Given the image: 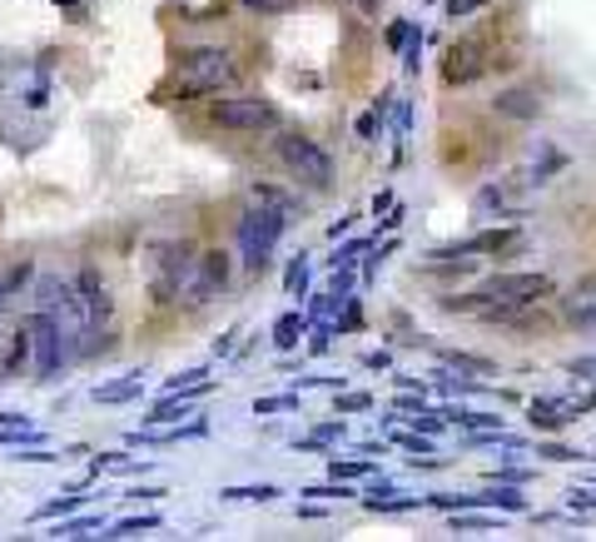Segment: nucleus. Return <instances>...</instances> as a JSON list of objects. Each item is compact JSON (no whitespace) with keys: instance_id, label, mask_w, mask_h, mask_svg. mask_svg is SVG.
<instances>
[{"instance_id":"1","label":"nucleus","mask_w":596,"mask_h":542,"mask_svg":"<svg viewBox=\"0 0 596 542\" xmlns=\"http://www.w3.org/2000/svg\"><path fill=\"white\" fill-rule=\"evenodd\" d=\"M557 294V279L551 274H492L482 279L472 294H457V299H443V308H457V314H478L482 324H517L527 308H537L542 299Z\"/></svg>"},{"instance_id":"2","label":"nucleus","mask_w":596,"mask_h":542,"mask_svg":"<svg viewBox=\"0 0 596 542\" xmlns=\"http://www.w3.org/2000/svg\"><path fill=\"white\" fill-rule=\"evenodd\" d=\"M289 210H293L289 194H279L274 185H254V204L239 214V225H234V249L249 274L269 269L274 249H279L283 229H289Z\"/></svg>"},{"instance_id":"3","label":"nucleus","mask_w":596,"mask_h":542,"mask_svg":"<svg viewBox=\"0 0 596 542\" xmlns=\"http://www.w3.org/2000/svg\"><path fill=\"white\" fill-rule=\"evenodd\" d=\"M244 71H239L234 50L224 46H194L179 55V71H175V94L169 100H204V94H229L239 90Z\"/></svg>"},{"instance_id":"4","label":"nucleus","mask_w":596,"mask_h":542,"mask_svg":"<svg viewBox=\"0 0 596 542\" xmlns=\"http://www.w3.org/2000/svg\"><path fill=\"white\" fill-rule=\"evenodd\" d=\"M199 249L189 239H160L144 254V279H150V299L154 304H185V289L194 279Z\"/></svg>"},{"instance_id":"5","label":"nucleus","mask_w":596,"mask_h":542,"mask_svg":"<svg viewBox=\"0 0 596 542\" xmlns=\"http://www.w3.org/2000/svg\"><path fill=\"white\" fill-rule=\"evenodd\" d=\"M36 308L50 314L65 333V349L71 358H85V343H90V329H85L80 299H75V279H60V274H40L36 279Z\"/></svg>"},{"instance_id":"6","label":"nucleus","mask_w":596,"mask_h":542,"mask_svg":"<svg viewBox=\"0 0 596 542\" xmlns=\"http://www.w3.org/2000/svg\"><path fill=\"white\" fill-rule=\"evenodd\" d=\"M214 130H229V135H269L283 130V110L264 94H224L210 105Z\"/></svg>"},{"instance_id":"7","label":"nucleus","mask_w":596,"mask_h":542,"mask_svg":"<svg viewBox=\"0 0 596 542\" xmlns=\"http://www.w3.org/2000/svg\"><path fill=\"white\" fill-rule=\"evenodd\" d=\"M279 160L293 179H304L308 189H328L333 185V154L314 140V135H299V130H283L279 135Z\"/></svg>"},{"instance_id":"8","label":"nucleus","mask_w":596,"mask_h":542,"mask_svg":"<svg viewBox=\"0 0 596 542\" xmlns=\"http://www.w3.org/2000/svg\"><path fill=\"white\" fill-rule=\"evenodd\" d=\"M75 299H80V314H85V329H90V343H85V358L100 349V333L110 329V318H115V304H110V289L105 279H100V269H90L85 264L80 274H75Z\"/></svg>"},{"instance_id":"9","label":"nucleus","mask_w":596,"mask_h":542,"mask_svg":"<svg viewBox=\"0 0 596 542\" xmlns=\"http://www.w3.org/2000/svg\"><path fill=\"white\" fill-rule=\"evenodd\" d=\"M30 324V368H36V378H55L60 368H71V349H65V333H60V324L50 314H30L25 318Z\"/></svg>"},{"instance_id":"10","label":"nucleus","mask_w":596,"mask_h":542,"mask_svg":"<svg viewBox=\"0 0 596 542\" xmlns=\"http://www.w3.org/2000/svg\"><path fill=\"white\" fill-rule=\"evenodd\" d=\"M487 50H492L487 36H462V40H453V46H447V55H443V85H447V90L482 80V75L492 71V55H487Z\"/></svg>"},{"instance_id":"11","label":"nucleus","mask_w":596,"mask_h":542,"mask_svg":"<svg viewBox=\"0 0 596 542\" xmlns=\"http://www.w3.org/2000/svg\"><path fill=\"white\" fill-rule=\"evenodd\" d=\"M517 244V225H497V229H478L468 239H453V244L433 249L438 264H468V260H487V254H503Z\"/></svg>"},{"instance_id":"12","label":"nucleus","mask_w":596,"mask_h":542,"mask_svg":"<svg viewBox=\"0 0 596 542\" xmlns=\"http://www.w3.org/2000/svg\"><path fill=\"white\" fill-rule=\"evenodd\" d=\"M224 283H229V254L224 249H199V264H194V279L185 289V304L189 308H204L224 294Z\"/></svg>"},{"instance_id":"13","label":"nucleus","mask_w":596,"mask_h":542,"mask_svg":"<svg viewBox=\"0 0 596 542\" xmlns=\"http://www.w3.org/2000/svg\"><path fill=\"white\" fill-rule=\"evenodd\" d=\"M492 110H497V115H507V119H537L542 115V100H537V90H522V85H512V90L492 94Z\"/></svg>"},{"instance_id":"14","label":"nucleus","mask_w":596,"mask_h":542,"mask_svg":"<svg viewBox=\"0 0 596 542\" xmlns=\"http://www.w3.org/2000/svg\"><path fill=\"white\" fill-rule=\"evenodd\" d=\"M527 418H532V428H567V424H576L582 413H576V403H561V399H532Z\"/></svg>"},{"instance_id":"15","label":"nucleus","mask_w":596,"mask_h":542,"mask_svg":"<svg viewBox=\"0 0 596 542\" xmlns=\"http://www.w3.org/2000/svg\"><path fill=\"white\" fill-rule=\"evenodd\" d=\"M25 368H30V324H21V329L11 333V349L0 358V378H21Z\"/></svg>"},{"instance_id":"16","label":"nucleus","mask_w":596,"mask_h":542,"mask_svg":"<svg viewBox=\"0 0 596 542\" xmlns=\"http://www.w3.org/2000/svg\"><path fill=\"white\" fill-rule=\"evenodd\" d=\"M189 418H199V408L185 393H169L164 403H154V408L144 413V424H189Z\"/></svg>"},{"instance_id":"17","label":"nucleus","mask_w":596,"mask_h":542,"mask_svg":"<svg viewBox=\"0 0 596 542\" xmlns=\"http://www.w3.org/2000/svg\"><path fill=\"white\" fill-rule=\"evenodd\" d=\"M308 329H314V314H283L279 324H274V349H283V354L299 349Z\"/></svg>"},{"instance_id":"18","label":"nucleus","mask_w":596,"mask_h":542,"mask_svg":"<svg viewBox=\"0 0 596 542\" xmlns=\"http://www.w3.org/2000/svg\"><path fill=\"white\" fill-rule=\"evenodd\" d=\"M144 393V378L129 374V378H115V383H100L94 389V403H135Z\"/></svg>"},{"instance_id":"19","label":"nucleus","mask_w":596,"mask_h":542,"mask_svg":"<svg viewBox=\"0 0 596 542\" xmlns=\"http://www.w3.org/2000/svg\"><path fill=\"white\" fill-rule=\"evenodd\" d=\"M438 364H443V368H468V374H497L492 358L468 354V349H438Z\"/></svg>"},{"instance_id":"20","label":"nucleus","mask_w":596,"mask_h":542,"mask_svg":"<svg viewBox=\"0 0 596 542\" xmlns=\"http://www.w3.org/2000/svg\"><path fill=\"white\" fill-rule=\"evenodd\" d=\"M472 214H507V189L503 185H482L472 194Z\"/></svg>"},{"instance_id":"21","label":"nucleus","mask_w":596,"mask_h":542,"mask_svg":"<svg viewBox=\"0 0 596 542\" xmlns=\"http://www.w3.org/2000/svg\"><path fill=\"white\" fill-rule=\"evenodd\" d=\"M453 532H503V518H487V513H453Z\"/></svg>"},{"instance_id":"22","label":"nucleus","mask_w":596,"mask_h":542,"mask_svg":"<svg viewBox=\"0 0 596 542\" xmlns=\"http://www.w3.org/2000/svg\"><path fill=\"white\" fill-rule=\"evenodd\" d=\"M283 294L289 299H304L308 294V260L299 254V260H289V269H283Z\"/></svg>"},{"instance_id":"23","label":"nucleus","mask_w":596,"mask_h":542,"mask_svg":"<svg viewBox=\"0 0 596 542\" xmlns=\"http://www.w3.org/2000/svg\"><path fill=\"white\" fill-rule=\"evenodd\" d=\"M567 318H572L576 333H596V299H572V304H567Z\"/></svg>"},{"instance_id":"24","label":"nucleus","mask_w":596,"mask_h":542,"mask_svg":"<svg viewBox=\"0 0 596 542\" xmlns=\"http://www.w3.org/2000/svg\"><path fill=\"white\" fill-rule=\"evenodd\" d=\"M160 528V513H144V518H119L105 538H140V532H154Z\"/></svg>"},{"instance_id":"25","label":"nucleus","mask_w":596,"mask_h":542,"mask_svg":"<svg viewBox=\"0 0 596 542\" xmlns=\"http://www.w3.org/2000/svg\"><path fill=\"white\" fill-rule=\"evenodd\" d=\"M224 497H229V503H274V497H279V488H274V483H254V488H224Z\"/></svg>"},{"instance_id":"26","label":"nucleus","mask_w":596,"mask_h":542,"mask_svg":"<svg viewBox=\"0 0 596 542\" xmlns=\"http://www.w3.org/2000/svg\"><path fill=\"white\" fill-rule=\"evenodd\" d=\"M487 5H497V0H443V15L447 21H472V15H482Z\"/></svg>"},{"instance_id":"27","label":"nucleus","mask_w":596,"mask_h":542,"mask_svg":"<svg viewBox=\"0 0 596 542\" xmlns=\"http://www.w3.org/2000/svg\"><path fill=\"white\" fill-rule=\"evenodd\" d=\"M383 110H388V94L378 100L373 110H363V115H358V140H378V130H383Z\"/></svg>"},{"instance_id":"28","label":"nucleus","mask_w":596,"mask_h":542,"mask_svg":"<svg viewBox=\"0 0 596 542\" xmlns=\"http://www.w3.org/2000/svg\"><path fill=\"white\" fill-rule=\"evenodd\" d=\"M413 30H418V21H393V25L383 30V46L393 50V55H403V46L413 40Z\"/></svg>"},{"instance_id":"29","label":"nucleus","mask_w":596,"mask_h":542,"mask_svg":"<svg viewBox=\"0 0 596 542\" xmlns=\"http://www.w3.org/2000/svg\"><path fill=\"white\" fill-rule=\"evenodd\" d=\"M75 507H85V493H71V497H55V503L40 507V522H55V518H71Z\"/></svg>"},{"instance_id":"30","label":"nucleus","mask_w":596,"mask_h":542,"mask_svg":"<svg viewBox=\"0 0 596 542\" xmlns=\"http://www.w3.org/2000/svg\"><path fill=\"white\" fill-rule=\"evenodd\" d=\"M90 528H100V513H90V518H55V532H50V538H85V532Z\"/></svg>"},{"instance_id":"31","label":"nucleus","mask_w":596,"mask_h":542,"mask_svg":"<svg viewBox=\"0 0 596 542\" xmlns=\"http://www.w3.org/2000/svg\"><path fill=\"white\" fill-rule=\"evenodd\" d=\"M234 5H244L249 15H289L299 0H234Z\"/></svg>"},{"instance_id":"32","label":"nucleus","mask_w":596,"mask_h":542,"mask_svg":"<svg viewBox=\"0 0 596 542\" xmlns=\"http://www.w3.org/2000/svg\"><path fill=\"white\" fill-rule=\"evenodd\" d=\"M283 408H299V393H274V399L254 403V413H283Z\"/></svg>"},{"instance_id":"33","label":"nucleus","mask_w":596,"mask_h":542,"mask_svg":"<svg viewBox=\"0 0 596 542\" xmlns=\"http://www.w3.org/2000/svg\"><path fill=\"white\" fill-rule=\"evenodd\" d=\"M328 472H333V478H368V472H373V463H339V458H333V463H328Z\"/></svg>"},{"instance_id":"34","label":"nucleus","mask_w":596,"mask_h":542,"mask_svg":"<svg viewBox=\"0 0 596 542\" xmlns=\"http://www.w3.org/2000/svg\"><path fill=\"white\" fill-rule=\"evenodd\" d=\"M368 249H373L368 239H348V244H343L339 254H333V264H358V254H368Z\"/></svg>"},{"instance_id":"35","label":"nucleus","mask_w":596,"mask_h":542,"mask_svg":"<svg viewBox=\"0 0 596 542\" xmlns=\"http://www.w3.org/2000/svg\"><path fill=\"white\" fill-rule=\"evenodd\" d=\"M397 443H403V449H408L413 458H422V453H433V443H428V433L418 438V428H413V433H397Z\"/></svg>"},{"instance_id":"36","label":"nucleus","mask_w":596,"mask_h":542,"mask_svg":"<svg viewBox=\"0 0 596 542\" xmlns=\"http://www.w3.org/2000/svg\"><path fill=\"white\" fill-rule=\"evenodd\" d=\"M542 458H551V463H572V458H586V453H572V449H561V443H542Z\"/></svg>"},{"instance_id":"37","label":"nucleus","mask_w":596,"mask_h":542,"mask_svg":"<svg viewBox=\"0 0 596 542\" xmlns=\"http://www.w3.org/2000/svg\"><path fill=\"white\" fill-rule=\"evenodd\" d=\"M339 403V413H358V408H373V399L368 393H343V399H333Z\"/></svg>"},{"instance_id":"38","label":"nucleus","mask_w":596,"mask_h":542,"mask_svg":"<svg viewBox=\"0 0 596 542\" xmlns=\"http://www.w3.org/2000/svg\"><path fill=\"white\" fill-rule=\"evenodd\" d=\"M339 438H343L339 424H324V428H314V438H304V443H339Z\"/></svg>"},{"instance_id":"39","label":"nucleus","mask_w":596,"mask_h":542,"mask_svg":"<svg viewBox=\"0 0 596 542\" xmlns=\"http://www.w3.org/2000/svg\"><path fill=\"white\" fill-rule=\"evenodd\" d=\"M15 424H30L21 408H0V428H15Z\"/></svg>"},{"instance_id":"40","label":"nucleus","mask_w":596,"mask_h":542,"mask_svg":"<svg viewBox=\"0 0 596 542\" xmlns=\"http://www.w3.org/2000/svg\"><path fill=\"white\" fill-rule=\"evenodd\" d=\"M125 497H135V503H140V497H144V503H154V497H164V488H129Z\"/></svg>"},{"instance_id":"41","label":"nucleus","mask_w":596,"mask_h":542,"mask_svg":"<svg viewBox=\"0 0 596 542\" xmlns=\"http://www.w3.org/2000/svg\"><path fill=\"white\" fill-rule=\"evenodd\" d=\"M388 364H393V354H388V349H378V354L363 358V368H388Z\"/></svg>"},{"instance_id":"42","label":"nucleus","mask_w":596,"mask_h":542,"mask_svg":"<svg viewBox=\"0 0 596 542\" xmlns=\"http://www.w3.org/2000/svg\"><path fill=\"white\" fill-rule=\"evenodd\" d=\"M348 225H353L348 214H339V219H333V225H328V239H339V235H348Z\"/></svg>"},{"instance_id":"43","label":"nucleus","mask_w":596,"mask_h":542,"mask_svg":"<svg viewBox=\"0 0 596 542\" xmlns=\"http://www.w3.org/2000/svg\"><path fill=\"white\" fill-rule=\"evenodd\" d=\"M11 299H15V294H11V283H5V274H0V314H5V304H11Z\"/></svg>"},{"instance_id":"44","label":"nucleus","mask_w":596,"mask_h":542,"mask_svg":"<svg viewBox=\"0 0 596 542\" xmlns=\"http://www.w3.org/2000/svg\"><path fill=\"white\" fill-rule=\"evenodd\" d=\"M353 5H358V11H368V15H378V5H383V0H353Z\"/></svg>"}]
</instances>
